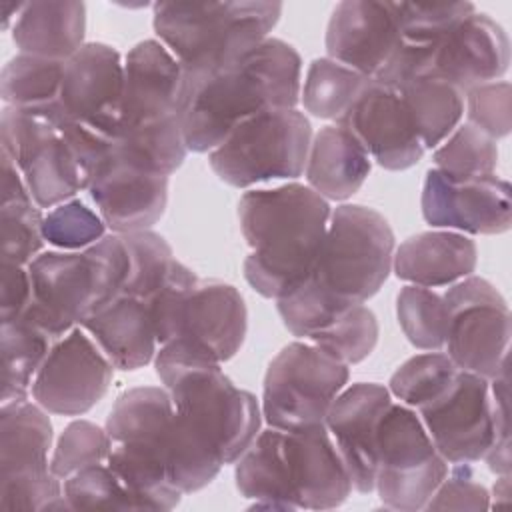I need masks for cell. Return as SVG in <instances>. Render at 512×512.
<instances>
[{
	"instance_id": "obj_22",
	"label": "cell",
	"mask_w": 512,
	"mask_h": 512,
	"mask_svg": "<svg viewBox=\"0 0 512 512\" xmlns=\"http://www.w3.org/2000/svg\"><path fill=\"white\" fill-rule=\"evenodd\" d=\"M510 66V40L504 28L484 12H470L440 38L430 74L456 84L464 94L498 82Z\"/></svg>"
},
{
	"instance_id": "obj_41",
	"label": "cell",
	"mask_w": 512,
	"mask_h": 512,
	"mask_svg": "<svg viewBox=\"0 0 512 512\" xmlns=\"http://www.w3.org/2000/svg\"><path fill=\"white\" fill-rule=\"evenodd\" d=\"M42 236L56 250L80 252L106 236V224L96 210L72 198L44 214Z\"/></svg>"
},
{
	"instance_id": "obj_39",
	"label": "cell",
	"mask_w": 512,
	"mask_h": 512,
	"mask_svg": "<svg viewBox=\"0 0 512 512\" xmlns=\"http://www.w3.org/2000/svg\"><path fill=\"white\" fill-rule=\"evenodd\" d=\"M434 168L452 178L496 174L498 146L482 130L464 122L432 152Z\"/></svg>"
},
{
	"instance_id": "obj_50",
	"label": "cell",
	"mask_w": 512,
	"mask_h": 512,
	"mask_svg": "<svg viewBox=\"0 0 512 512\" xmlns=\"http://www.w3.org/2000/svg\"><path fill=\"white\" fill-rule=\"evenodd\" d=\"M24 4H16V2H0V10H2V28L6 30L10 26V18H18V14L22 12Z\"/></svg>"
},
{
	"instance_id": "obj_9",
	"label": "cell",
	"mask_w": 512,
	"mask_h": 512,
	"mask_svg": "<svg viewBox=\"0 0 512 512\" xmlns=\"http://www.w3.org/2000/svg\"><path fill=\"white\" fill-rule=\"evenodd\" d=\"M348 376V364L318 344L284 346L264 376L262 420L282 432L324 428L330 404Z\"/></svg>"
},
{
	"instance_id": "obj_44",
	"label": "cell",
	"mask_w": 512,
	"mask_h": 512,
	"mask_svg": "<svg viewBox=\"0 0 512 512\" xmlns=\"http://www.w3.org/2000/svg\"><path fill=\"white\" fill-rule=\"evenodd\" d=\"M110 452V438L106 428L88 420L70 422L58 438L50 458L52 472L64 480L82 468L104 464Z\"/></svg>"
},
{
	"instance_id": "obj_6",
	"label": "cell",
	"mask_w": 512,
	"mask_h": 512,
	"mask_svg": "<svg viewBox=\"0 0 512 512\" xmlns=\"http://www.w3.org/2000/svg\"><path fill=\"white\" fill-rule=\"evenodd\" d=\"M0 136L2 152L16 162L40 208H54L86 190L114 142L64 116L12 106L2 110Z\"/></svg>"
},
{
	"instance_id": "obj_3",
	"label": "cell",
	"mask_w": 512,
	"mask_h": 512,
	"mask_svg": "<svg viewBox=\"0 0 512 512\" xmlns=\"http://www.w3.org/2000/svg\"><path fill=\"white\" fill-rule=\"evenodd\" d=\"M154 368L174 412L212 444L224 464H234L262 426L256 396L234 386L212 352L184 338L158 346Z\"/></svg>"
},
{
	"instance_id": "obj_4",
	"label": "cell",
	"mask_w": 512,
	"mask_h": 512,
	"mask_svg": "<svg viewBox=\"0 0 512 512\" xmlns=\"http://www.w3.org/2000/svg\"><path fill=\"white\" fill-rule=\"evenodd\" d=\"M280 14V2L262 0L156 2L152 26L182 66L190 94L200 82L260 46Z\"/></svg>"
},
{
	"instance_id": "obj_34",
	"label": "cell",
	"mask_w": 512,
	"mask_h": 512,
	"mask_svg": "<svg viewBox=\"0 0 512 512\" xmlns=\"http://www.w3.org/2000/svg\"><path fill=\"white\" fill-rule=\"evenodd\" d=\"M372 78L324 56L310 62L300 86V104L322 120L338 122Z\"/></svg>"
},
{
	"instance_id": "obj_16",
	"label": "cell",
	"mask_w": 512,
	"mask_h": 512,
	"mask_svg": "<svg viewBox=\"0 0 512 512\" xmlns=\"http://www.w3.org/2000/svg\"><path fill=\"white\" fill-rule=\"evenodd\" d=\"M124 90V62L116 48L86 42L64 62L60 112L106 138L120 130Z\"/></svg>"
},
{
	"instance_id": "obj_47",
	"label": "cell",
	"mask_w": 512,
	"mask_h": 512,
	"mask_svg": "<svg viewBox=\"0 0 512 512\" xmlns=\"http://www.w3.org/2000/svg\"><path fill=\"white\" fill-rule=\"evenodd\" d=\"M32 300V282L26 266L2 264L0 282V316L2 322L20 318Z\"/></svg>"
},
{
	"instance_id": "obj_21",
	"label": "cell",
	"mask_w": 512,
	"mask_h": 512,
	"mask_svg": "<svg viewBox=\"0 0 512 512\" xmlns=\"http://www.w3.org/2000/svg\"><path fill=\"white\" fill-rule=\"evenodd\" d=\"M400 38V2L344 0L326 26L328 58L374 78Z\"/></svg>"
},
{
	"instance_id": "obj_14",
	"label": "cell",
	"mask_w": 512,
	"mask_h": 512,
	"mask_svg": "<svg viewBox=\"0 0 512 512\" xmlns=\"http://www.w3.org/2000/svg\"><path fill=\"white\" fill-rule=\"evenodd\" d=\"M420 206L436 230L492 236L508 232L512 224V188L496 174L452 178L430 168Z\"/></svg>"
},
{
	"instance_id": "obj_40",
	"label": "cell",
	"mask_w": 512,
	"mask_h": 512,
	"mask_svg": "<svg viewBox=\"0 0 512 512\" xmlns=\"http://www.w3.org/2000/svg\"><path fill=\"white\" fill-rule=\"evenodd\" d=\"M308 342L330 350L342 362L352 366L366 360L376 348L378 320L368 306L356 304L336 316Z\"/></svg>"
},
{
	"instance_id": "obj_43",
	"label": "cell",
	"mask_w": 512,
	"mask_h": 512,
	"mask_svg": "<svg viewBox=\"0 0 512 512\" xmlns=\"http://www.w3.org/2000/svg\"><path fill=\"white\" fill-rule=\"evenodd\" d=\"M62 488L70 510H136L128 490L106 462L64 478Z\"/></svg>"
},
{
	"instance_id": "obj_25",
	"label": "cell",
	"mask_w": 512,
	"mask_h": 512,
	"mask_svg": "<svg viewBox=\"0 0 512 512\" xmlns=\"http://www.w3.org/2000/svg\"><path fill=\"white\" fill-rule=\"evenodd\" d=\"M478 250L472 238L452 230L410 236L394 250V274L414 286H452L476 270Z\"/></svg>"
},
{
	"instance_id": "obj_11",
	"label": "cell",
	"mask_w": 512,
	"mask_h": 512,
	"mask_svg": "<svg viewBox=\"0 0 512 512\" xmlns=\"http://www.w3.org/2000/svg\"><path fill=\"white\" fill-rule=\"evenodd\" d=\"M448 462L434 448L416 410L392 402L380 418L376 432L374 490L390 510H424Z\"/></svg>"
},
{
	"instance_id": "obj_45",
	"label": "cell",
	"mask_w": 512,
	"mask_h": 512,
	"mask_svg": "<svg viewBox=\"0 0 512 512\" xmlns=\"http://www.w3.org/2000/svg\"><path fill=\"white\" fill-rule=\"evenodd\" d=\"M510 82H488L476 86L464 94V114L466 122L482 130L492 140L508 136L512 120V100Z\"/></svg>"
},
{
	"instance_id": "obj_35",
	"label": "cell",
	"mask_w": 512,
	"mask_h": 512,
	"mask_svg": "<svg viewBox=\"0 0 512 512\" xmlns=\"http://www.w3.org/2000/svg\"><path fill=\"white\" fill-rule=\"evenodd\" d=\"M112 152L138 168L170 176L182 166L188 154L182 118L120 132L112 142Z\"/></svg>"
},
{
	"instance_id": "obj_42",
	"label": "cell",
	"mask_w": 512,
	"mask_h": 512,
	"mask_svg": "<svg viewBox=\"0 0 512 512\" xmlns=\"http://www.w3.org/2000/svg\"><path fill=\"white\" fill-rule=\"evenodd\" d=\"M2 264L28 266L44 246L42 208L32 200L2 202Z\"/></svg>"
},
{
	"instance_id": "obj_26",
	"label": "cell",
	"mask_w": 512,
	"mask_h": 512,
	"mask_svg": "<svg viewBox=\"0 0 512 512\" xmlns=\"http://www.w3.org/2000/svg\"><path fill=\"white\" fill-rule=\"evenodd\" d=\"M172 416L174 404L164 386H138L122 392L104 426L110 448L158 458L166 466V438Z\"/></svg>"
},
{
	"instance_id": "obj_27",
	"label": "cell",
	"mask_w": 512,
	"mask_h": 512,
	"mask_svg": "<svg viewBox=\"0 0 512 512\" xmlns=\"http://www.w3.org/2000/svg\"><path fill=\"white\" fill-rule=\"evenodd\" d=\"M82 328L118 370L144 368L156 356L158 338L150 304L136 296L120 294L92 314Z\"/></svg>"
},
{
	"instance_id": "obj_46",
	"label": "cell",
	"mask_w": 512,
	"mask_h": 512,
	"mask_svg": "<svg viewBox=\"0 0 512 512\" xmlns=\"http://www.w3.org/2000/svg\"><path fill=\"white\" fill-rule=\"evenodd\" d=\"M490 508V494L480 484L470 464H456L440 482L424 510H484Z\"/></svg>"
},
{
	"instance_id": "obj_5",
	"label": "cell",
	"mask_w": 512,
	"mask_h": 512,
	"mask_svg": "<svg viewBox=\"0 0 512 512\" xmlns=\"http://www.w3.org/2000/svg\"><path fill=\"white\" fill-rule=\"evenodd\" d=\"M26 268L32 300L22 318L56 342L124 292L130 252L124 236L112 232L80 252H40Z\"/></svg>"
},
{
	"instance_id": "obj_31",
	"label": "cell",
	"mask_w": 512,
	"mask_h": 512,
	"mask_svg": "<svg viewBox=\"0 0 512 512\" xmlns=\"http://www.w3.org/2000/svg\"><path fill=\"white\" fill-rule=\"evenodd\" d=\"M424 150L438 148L462 122L464 92L434 74L398 88Z\"/></svg>"
},
{
	"instance_id": "obj_18",
	"label": "cell",
	"mask_w": 512,
	"mask_h": 512,
	"mask_svg": "<svg viewBox=\"0 0 512 512\" xmlns=\"http://www.w3.org/2000/svg\"><path fill=\"white\" fill-rule=\"evenodd\" d=\"M384 170H406L418 164L424 148L396 86L370 80L354 104L336 122Z\"/></svg>"
},
{
	"instance_id": "obj_37",
	"label": "cell",
	"mask_w": 512,
	"mask_h": 512,
	"mask_svg": "<svg viewBox=\"0 0 512 512\" xmlns=\"http://www.w3.org/2000/svg\"><path fill=\"white\" fill-rule=\"evenodd\" d=\"M396 316L414 348L424 352L444 350L448 314L442 294L432 288L408 284L398 292Z\"/></svg>"
},
{
	"instance_id": "obj_29",
	"label": "cell",
	"mask_w": 512,
	"mask_h": 512,
	"mask_svg": "<svg viewBox=\"0 0 512 512\" xmlns=\"http://www.w3.org/2000/svg\"><path fill=\"white\" fill-rule=\"evenodd\" d=\"M372 168L368 152L342 126H324L310 142L304 176L322 198L346 200L366 182Z\"/></svg>"
},
{
	"instance_id": "obj_36",
	"label": "cell",
	"mask_w": 512,
	"mask_h": 512,
	"mask_svg": "<svg viewBox=\"0 0 512 512\" xmlns=\"http://www.w3.org/2000/svg\"><path fill=\"white\" fill-rule=\"evenodd\" d=\"M460 368L446 352H424L408 358L392 374L388 390L400 404L420 410L438 400L456 380Z\"/></svg>"
},
{
	"instance_id": "obj_23",
	"label": "cell",
	"mask_w": 512,
	"mask_h": 512,
	"mask_svg": "<svg viewBox=\"0 0 512 512\" xmlns=\"http://www.w3.org/2000/svg\"><path fill=\"white\" fill-rule=\"evenodd\" d=\"M282 452L296 508L330 510L340 506L354 490L326 426L282 432Z\"/></svg>"
},
{
	"instance_id": "obj_20",
	"label": "cell",
	"mask_w": 512,
	"mask_h": 512,
	"mask_svg": "<svg viewBox=\"0 0 512 512\" xmlns=\"http://www.w3.org/2000/svg\"><path fill=\"white\" fill-rule=\"evenodd\" d=\"M390 404L392 394L386 386L356 382L342 388L326 414L324 426L344 460L352 488L360 494L374 492L376 432Z\"/></svg>"
},
{
	"instance_id": "obj_10",
	"label": "cell",
	"mask_w": 512,
	"mask_h": 512,
	"mask_svg": "<svg viewBox=\"0 0 512 512\" xmlns=\"http://www.w3.org/2000/svg\"><path fill=\"white\" fill-rule=\"evenodd\" d=\"M52 424L36 402L14 400L0 408V510H70L48 450Z\"/></svg>"
},
{
	"instance_id": "obj_38",
	"label": "cell",
	"mask_w": 512,
	"mask_h": 512,
	"mask_svg": "<svg viewBox=\"0 0 512 512\" xmlns=\"http://www.w3.org/2000/svg\"><path fill=\"white\" fill-rule=\"evenodd\" d=\"M130 252V276L122 294L136 296L144 302L160 292L178 262L170 244L152 230L122 234Z\"/></svg>"
},
{
	"instance_id": "obj_17",
	"label": "cell",
	"mask_w": 512,
	"mask_h": 512,
	"mask_svg": "<svg viewBox=\"0 0 512 512\" xmlns=\"http://www.w3.org/2000/svg\"><path fill=\"white\" fill-rule=\"evenodd\" d=\"M184 70L160 40L138 42L124 58L120 132L150 128L184 116Z\"/></svg>"
},
{
	"instance_id": "obj_28",
	"label": "cell",
	"mask_w": 512,
	"mask_h": 512,
	"mask_svg": "<svg viewBox=\"0 0 512 512\" xmlns=\"http://www.w3.org/2000/svg\"><path fill=\"white\" fill-rule=\"evenodd\" d=\"M86 6L76 0L24 2L12 26L20 54L62 60L74 56L86 42Z\"/></svg>"
},
{
	"instance_id": "obj_24",
	"label": "cell",
	"mask_w": 512,
	"mask_h": 512,
	"mask_svg": "<svg viewBox=\"0 0 512 512\" xmlns=\"http://www.w3.org/2000/svg\"><path fill=\"white\" fill-rule=\"evenodd\" d=\"M246 320L244 298L232 284L218 280L198 282L180 306L172 340H190L224 364L240 350L246 336Z\"/></svg>"
},
{
	"instance_id": "obj_30",
	"label": "cell",
	"mask_w": 512,
	"mask_h": 512,
	"mask_svg": "<svg viewBox=\"0 0 512 512\" xmlns=\"http://www.w3.org/2000/svg\"><path fill=\"white\" fill-rule=\"evenodd\" d=\"M238 492L254 500L256 508L272 510H298L282 452V430H260L246 452L236 460L234 468Z\"/></svg>"
},
{
	"instance_id": "obj_12",
	"label": "cell",
	"mask_w": 512,
	"mask_h": 512,
	"mask_svg": "<svg viewBox=\"0 0 512 512\" xmlns=\"http://www.w3.org/2000/svg\"><path fill=\"white\" fill-rule=\"evenodd\" d=\"M446 304L448 358L486 380L508 368L512 316L504 296L484 278L468 276L442 294Z\"/></svg>"
},
{
	"instance_id": "obj_7",
	"label": "cell",
	"mask_w": 512,
	"mask_h": 512,
	"mask_svg": "<svg viewBox=\"0 0 512 512\" xmlns=\"http://www.w3.org/2000/svg\"><path fill=\"white\" fill-rule=\"evenodd\" d=\"M394 250V232L378 210L340 204L330 214L320 254L304 286L328 312H344L368 302L382 288Z\"/></svg>"
},
{
	"instance_id": "obj_19",
	"label": "cell",
	"mask_w": 512,
	"mask_h": 512,
	"mask_svg": "<svg viewBox=\"0 0 512 512\" xmlns=\"http://www.w3.org/2000/svg\"><path fill=\"white\" fill-rule=\"evenodd\" d=\"M106 228L116 234L150 230L168 204V176L138 168L112 152L100 162L86 188Z\"/></svg>"
},
{
	"instance_id": "obj_32",
	"label": "cell",
	"mask_w": 512,
	"mask_h": 512,
	"mask_svg": "<svg viewBox=\"0 0 512 512\" xmlns=\"http://www.w3.org/2000/svg\"><path fill=\"white\" fill-rule=\"evenodd\" d=\"M64 62L30 54H18L6 62L0 74V94L6 106L62 116L60 86Z\"/></svg>"
},
{
	"instance_id": "obj_1",
	"label": "cell",
	"mask_w": 512,
	"mask_h": 512,
	"mask_svg": "<svg viewBox=\"0 0 512 512\" xmlns=\"http://www.w3.org/2000/svg\"><path fill=\"white\" fill-rule=\"evenodd\" d=\"M332 208L308 184L254 188L238 200L240 230L250 246L246 282L264 298L280 300L302 284L320 254Z\"/></svg>"
},
{
	"instance_id": "obj_15",
	"label": "cell",
	"mask_w": 512,
	"mask_h": 512,
	"mask_svg": "<svg viewBox=\"0 0 512 512\" xmlns=\"http://www.w3.org/2000/svg\"><path fill=\"white\" fill-rule=\"evenodd\" d=\"M434 448L448 464L480 462L494 440L490 380L460 370L452 386L416 410Z\"/></svg>"
},
{
	"instance_id": "obj_49",
	"label": "cell",
	"mask_w": 512,
	"mask_h": 512,
	"mask_svg": "<svg viewBox=\"0 0 512 512\" xmlns=\"http://www.w3.org/2000/svg\"><path fill=\"white\" fill-rule=\"evenodd\" d=\"M492 498H494V504H490V506H502V504L510 502V474L498 476V480L492 488Z\"/></svg>"
},
{
	"instance_id": "obj_33",
	"label": "cell",
	"mask_w": 512,
	"mask_h": 512,
	"mask_svg": "<svg viewBox=\"0 0 512 512\" xmlns=\"http://www.w3.org/2000/svg\"><path fill=\"white\" fill-rule=\"evenodd\" d=\"M54 340L26 318L2 322V404L30 398L32 382Z\"/></svg>"
},
{
	"instance_id": "obj_48",
	"label": "cell",
	"mask_w": 512,
	"mask_h": 512,
	"mask_svg": "<svg viewBox=\"0 0 512 512\" xmlns=\"http://www.w3.org/2000/svg\"><path fill=\"white\" fill-rule=\"evenodd\" d=\"M32 198L16 162L2 152V202ZM34 200V198H32Z\"/></svg>"
},
{
	"instance_id": "obj_2",
	"label": "cell",
	"mask_w": 512,
	"mask_h": 512,
	"mask_svg": "<svg viewBox=\"0 0 512 512\" xmlns=\"http://www.w3.org/2000/svg\"><path fill=\"white\" fill-rule=\"evenodd\" d=\"M300 86V54L288 42L268 36L188 94L182 116L188 152L214 150L238 124L260 112L296 108Z\"/></svg>"
},
{
	"instance_id": "obj_8",
	"label": "cell",
	"mask_w": 512,
	"mask_h": 512,
	"mask_svg": "<svg viewBox=\"0 0 512 512\" xmlns=\"http://www.w3.org/2000/svg\"><path fill=\"white\" fill-rule=\"evenodd\" d=\"M312 126L298 108H274L238 124L208 152L212 172L234 188L272 180H296L304 174Z\"/></svg>"
},
{
	"instance_id": "obj_13",
	"label": "cell",
	"mask_w": 512,
	"mask_h": 512,
	"mask_svg": "<svg viewBox=\"0 0 512 512\" xmlns=\"http://www.w3.org/2000/svg\"><path fill=\"white\" fill-rule=\"evenodd\" d=\"M112 376V362L92 336L76 326L52 344L30 394L50 414L82 416L106 396Z\"/></svg>"
}]
</instances>
